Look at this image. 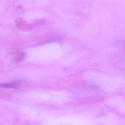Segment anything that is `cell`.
<instances>
[{
  "label": "cell",
  "mask_w": 125,
  "mask_h": 125,
  "mask_svg": "<svg viewBox=\"0 0 125 125\" xmlns=\"http://www.w3.org/2000/svg\"><path fill=\"white\" fill-rule=\"evenodd\" d=\"M21 83L20 80H16L11 83L0 84V87L4 88H18Z\"/></svg>",
  "instance_id": "6da1fadb"
}]
</instances>
